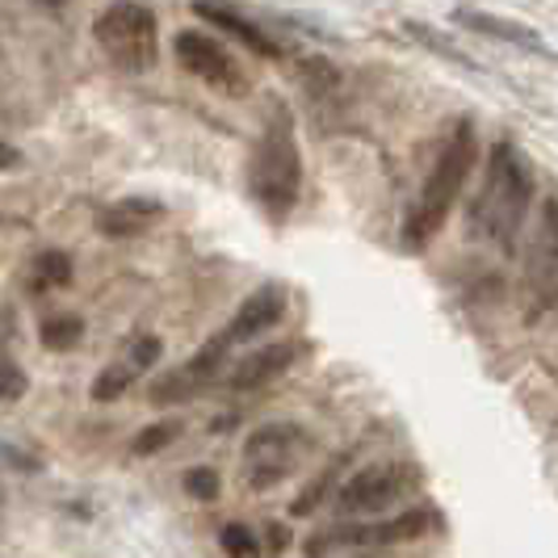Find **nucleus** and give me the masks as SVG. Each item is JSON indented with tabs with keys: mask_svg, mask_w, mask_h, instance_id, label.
<instances>
[{
	"mask_svg": "<svg viewBox=\"0 0 558 558\" xmlns=\"http://www.w3.org/2000/svg\"><path fill=\"white\" fill-rule=\"evenodd\" d=\"M449 22L462 29H471V34H483V38H496L504 47H517V51H525V56H537V59H558L546 43H542V34L533 26H521V22H512V17H500V13H483V9H453L449 13Z\"/></svg>",
	"mask_w": 558,
	"mask_h": 558,
	"instance_id": "nucleus-10",
	"label": "nucleus"
},
{
	"mask_svg": "<svg viewBox=\"0 0 558 558\" xmlns=\"http://www.w3.org/2000/svg\"><path fill=\"white\" fill-rule=\"evenodd\" d=\"M525 278H530L533 294H537V311H546V299H550V290L558 281V197H546V206L537 215Z\"/></svg>",
	"mask_w": 558,
	"mask_h": 558,
	"instance_id": "nucleus-9",
	"label": "nucleus"
},
{
	"mask_svg": "<svg viewBox=\"0 0 558 558\" xmlns=\"http://www.w3.org/2000/svg\"><path fill=\"white\" fill-rule=\"evenodd\" d=\"M281 315H286V290L281 286H260L256 294L244 299V307L231 315L223 332L231 336V344H244V340H256L260 332L278 328Z\"/></svg>",
	"mask_w": 558,
	"mask_h": 558,
	"instance_id": "nucleus-12",
	"label": "nucleus"
},
{
	"mask_svg": "<svg viewBox=\"0 0 558 558\" xmlns=\"http://www.w3.org/2000/svg\"><path fill=\"white\" fill-rule=\"evenodd\" d=\"M9 168H22V151L0 140V172H9Z\"/></svg>",
	"mask_w": 558,
	"mask_h": 558,
	"instance_id": "nucleus-27",
	"label": "nucleus"
},
{
	"mask_svg": "<svg viewBox=\"0 0 558 558\" xmlns=\"http://www.w3.org/2000/svg\"><path fill=\"white\" fill-rule=\"evenodd\" d=\"M172 51H177V63H181L185 72H194L197 81L215 84V88H223L231 97L244 93V76H240L235 59L227 56V47L219 38H210V34H202V29H181L177 43H172Z\"/></svg>",
	"mask_w": 558,
	"mask_h": 558,
	"instance_id": "nucleus-7",
	"label": "nucleus"
},
{
	"mask_svg": "<svg viewBox=\"0 0 558 558\" xmlns=\"http://www.w3.org/2000/svg\"><path fill=\"white\" fill-rule=\"evenodd\" d=\"M219 546H223V555H231V558L260 555V542H256V533H252L248 525H240V521H231V525H223V530H219Z\"/></svg>",
	"mask_w": 558,
	"mask_h": 558,
	"instance_id": "nucleus-21",
	"label": "nucleus"
},
{
	"mask_svg": "<svg viewBox=\"0 0 558 558\" xmlns=\"http://www.w3.org/2000/svg\"><path fill=\"white\" fill-rule=\"evenodd\" d=\"M303 353H307V344H303V340H281V344H265V349L248 353L244 362H240L235 369H231V374H227V387H231V391H260V387H269L278 374H286V369L299 362Z\"/></svg>",
	"mask_w": 558,
	"mask_h": 558,
	"instance_id": "nucleus-11",
	"label": "nucleus"
},
{
	"mask_svg": "<svg viewBox=\"0 0 558 558\" xmlns=\"http://www.w3.org/2000/svg\"><path fill=\"white\" fill-rule=\"evenodd\" d=\"M478 160V140L471 122H458L453 140L446 143V151L437 156V165L428 172V181L420 185V197L408 210V223H403V248H424L441 227H446L453 202L462 194L466 177Z\"/></svg>",
	"mask_w": 558,
	"mask_h": 558,
	"instance_id": "nucleus-3",
	"label": "nucleus"
},
{
	"mask_svg": "<svg viewBox=\"0 0 558 558\" xmlns=\"http://www.w3.org/2000/svg\"><path fill=\"white\" fill-rule=\"evenodd\" d=\"M38 340H43V349H51V353H68V349H76L84 340V324L76 315H51V319L38 328Z\"/></svg>",
	"mask_w": 558,
	"mask_h": 558,
	"instance_id": "nucleus-18",
	"label": "nucleus"
},
{
	"mask_svg": "<svg viewBox=\"0 0 558 558\" xmlns=\"http://www.w3.org/2000/svg\"><path fill=\"white\" fill-rule=\"evenodd\" d=\"M181 487H185V496H194V500L210 504V500H219V492H223V478H219V471H210V466H194V471H185Z\"/></svg>",
	"mask_w": 558,
	"mask_h": 558,
	"instance_id": "nucleus-20",
	"label": "nucleus"
},
{
	"mask_svg": "<svg viewBox=\"0 0 558 558\" xmlns=\"http://www.w3.org/2000/svg\"><path fill=\"white\" fill-rule=\"evenodd\" d=\"M558 307V281H555V290H550V299H546V311Z\"/></svg>",
	"mask_w": 558,
	"mask_h": 558,
	"instance_id": "nucleus-29",
	"label": "nucleus"
},
{
	"mask_svg": "<svg viewBox=\"0 0 558 558\" xmlns=\"http://www.w3.org/2000/svg\"><path fill=\"white\" fill-rule=\"evenodd\" d=\"M533 206V168L525 151H517L508 140H500L487 151V172L471 202V235L492 240L500 252H512L521 240V227Z\"/></svg>",
	"mask_w": 558,
	"mask_h": 558,
	"instance_id": "nucleus-1",
	"label": "nucleus"
},
{
	"mask_svg": "<svg viewBox=\"0 0 558 558\" xmlns=\"http://www.w3.org/2000/svg\"><path fill=\"white\" fill-rule=\"evenodd\" d=\"M135 378H140V374H135L131 365L118 357V362H110L101 374H97V378H93V391H88V395H93L97 403H113V399H122V395L135 387Z\"/></svg>",
	"mask_w": 558,
	"mask_h": 558,
	"instance_id": "nucleus-17",
	"label": "nucleus"
},
{
	"mask_svg": "<svg viewBox=\"0 0 558 558\" xmlns=\"http://www.w3.org/2000/svg\"><path fill=\"white\" fill-rule=\"evenodd\" d=\"M38 4H63V0H38Z\"/></svg>",
	"mask_w": 558,
	"mask_h": 558,
	"instance_id": "nucleus-30",
	"label": "nucleus"
},
{
	"mask_svg": "<svg viewBox=\"0 0 558 558\" xmlns=\"http://www.w3.org/2000/svg\"><path fill=\"white\" fill-rule=\"evenodd\" d=\"M177 437H181V420H160V424L143 428L140 437L131 441V453H140V458H147V453H160V449L172 446Z\"/></svg>",
	"mask_w": 558,
	"mask_h": 558,
	"instance_id": "nucleus-19",
	"label": "nucleus"
},
{
	"mask_svg": "<svg viewBox=\"0 0 558 558\" xmlns=\"http://www.w3.org/2000/svg\"><path fill=\"white\" fill-rule=\"evenodd\" d=\"M336 471H340V462H332V466H328V471H324V475L315 478V483H311L307 492H303V496H299V500L290 504V512H294V517H307V512H315V508H319V500H324V492H328V487H332Z\"/></svg>",
	"mask_w": 558,
	"mask_h": 558,
	"instance_id": "nucleus-24",
	"label": "nucleus"
},
{
	"mask_svg": "<svg viewBox=\"0 0 558 558\" xmlns=\"http://www.w3.org/2000/svg\"><path fill=\"white\" fill-rule=\"evenodd\" d=\"M0 458H4V466L22 471V475H38L43 471V458H34V453H26V449L17 446H4V441H0Z\"/></svg>",
	"mask_w": 558,
	"mask_h": 558,
	"instance_id": "nucleus-26",
	"label": "nucleus"
},
{
	"mask_svg": "<svg viewBox=\"0 0 558 558\" xmlns=\"http://www.w3.org/2000/svg\"><path fill=\"white\" fill-rule=\"evenodd\" d=\"M248 190L269 223H286L294 202H299L303 151H299V140H294V118L286 110V101H269L265 131H260L248 160Z\"/></svg>",
	"mask_w": 558,
	"mask_h": 558,
	"instance_id": "nucleus-2",
	"label": "nucleus"
},
{
	"mask_svg": "<svg viewBox=\"0 0 558 558\" xmlns=\"http://www.w3.org/2000/svg\"><path fill=\"white\" fill-rule=\"evenodd\" d=\"M403 492H408V471L395 462H383V466H365L349 478L336 492V504L344 517H374V512H387Z\"/></svg>",
	"mask_w": 558,
	"mask_h": 558,
	"instance_id": "nucleus-8",
	"label": "nucleus"
},
{
	"mask_svg": "<svg viewBox=\"0 0 558 558\" xmlns=\"http://www.w3.org/2000/svg\"><path fill=\"white\" fill-rule=\"evenodd\" d=\"M72 281V256L59 248H47L34 256V269H29V286L34 290H63Z\"/></svg>",
	"mask_w": 558,
	"mask_h": 558,
	"instance_id": "nucleus-16",
	"label": "nucleus"
},
{
	"mask_svg": "<svg viewBox=\"0 0 558 558\" xmlns=\"http://www.w3.org/2000/svg\"><path fill=\"white\" fill-rule=\"evenodd\" d=\"M29 391V378L26 369L17 362H9V357H0V399H9V403H17L22 395Z\"/></svg>",
	"mask_w": 558,
	"mask_h": 558,
	"instance_id": "nucleus-25",
	"label": "nucleus"
},
{
	"mask_svg": "<svg viewBox=\"0 0 558 558\" xmlns=\"http://www.w3.org/2000/svg\"><path fill=\"white\" fill-rule=\"evenodd\" d=\"M160 219H165V206L156 197H122V202H113V206L101 210L97 231L110 235V240H135L143 231H151Z\"/></svg>",
	"mask_w": 558,
	"mask_h": 558,
	"instance_id": "nucleus-14",
	"label": "nucleus"
},
{
	"mask_svg": "<svg viewBox=\"0 0 558 558\" xmlns=\"http://www.w3.org/2000/svg\"><path fill=\"white\" fill-rule=\"evenodd\" d=\"M403 34L412 38V43H420L424 51H433L437 59H446V63H453V68H462V72H478V63L462 47H453L446 34L437 26H428V22H403Z\"/></svg>",
	"mask_w": 558,
	"mask_h": 558,
	"instance_id": "nucleus-15",
	"label": "nucleus"
},
{
	"mask_svg": "<svg viewBox=\"0 0 558 558\" xmlns=\"http://www.w3.org/2000/svg\"><path fill=\"white\" fill-rule=\"evenodd\" d=\"M307 446L299 424H265L244 441V478L252 492H269L294 471V458Z\"/></svg>",
	"mask_w": 558,
	"mask_h": 558,
	"instance_id": "nucleus-5",
	"label": "nucleus"
},
{
	"mask_svg": "<svg viewBox=\"0 0 558 558\" xmlns=\"http://www.w3.org/2000/svg\"><path fill=\"white\" fill-rule=\"evenodd\" d=\"M97 47L110 56L113 68L122 72H147L156 56H160V29H156V13L135 0H118L110 4L97 26H93Z\"/></svg>",
	"mask_w": 558,
	"mask_h": 558,
	"instance_id": "nucleus-4",
	"label": "nucleus"
},
{
	"mask_svg": "<svg viewBox=\"0 0 558 558\" xmlns=\"http://www.w3.org/2000/svg\"><path fill=\"white\" fill-rule=\"evenodd\" d=\"M299 76H303V84H307L311 93H332L336 84H340V76H336V68L328 59H303L299 63Z\"/></svg>",
	"mask_w": 558,
	"mask_h": 558,
	"instance_id": "nucleus-23",
	"label": "nucleus"
},
{
	"mask_svg": "<svg viewBox=\"0 0 558 558\" xmlns=\"http://www.w3.org/2000/svg\"><path fill=\"white\" fill-rule=\"evenodd\" d=\"M231 349H235V344H231V336L227 332H219L215 340H206L190 362L177 365L172 374H165V378L151 383V391H147L151 395V403H156V408H172V403H190V399H197V395L219 378V369H223Z\"/></svg>",
	"mask_w": 558,
	"mask_h": 558,
	"instance_id": "nucleus-6",
	"label": "nucleus"
},
{
	"mask_svg": "<svg viewBox=\"0 0 558 558\" xmlns=\"http://www.w3.org/2000/svg\"><path fill=\"white\" fill-rule=\"evenodd\" d=\"M194 13L202 17V22L227 29L231 38H240V43H244L248 51H256L260 59H281V56H286V47H281L278 38H269V34L256 26V22H248L244 13L227 9V4H219V0H194Z\"/></svg>",
	"mask_w": 558,
	"mask_h": 558,
	"instance_id": "nucleus-13",
	"label": "nucleus"
},
{
	"mask_svg": "<svg viewBox=\"0 0 558 558\" xmlns=\"http://www.w3.org/2000/svg\"><path fill=\"white\" fill-rule=\"evenodd\" d=\"M160 353H165V344H160V336H135V340L126 344V353H122V362L131 365L135 374H143V369H151V365L160 362Z\"/></svg>",
	"mask_w": 558,
	"mask_h": 558,
	"instance_id": "nucleus-22",
	"label": "nucleus"
},
{
	"mask_svg": "<svg viewBox=\"0 0 558 558\" xmlns=\"http://www.w3.org/2000/svg\"><path fill=\"white\" fill-rule=\"evenodd\" d=\"M269 530V550H286L290 546V530L286 525H265Z\"/></svg>",
	"mask_w": 558,
	"mask_h": 558,
	"instance_id": "nucleus-28",
	"label": "nucleus"
}]
</instances>
